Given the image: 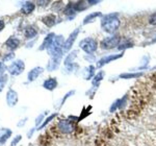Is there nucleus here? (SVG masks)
Listing matches in <instances>:
<instances>
[{
  "label": "nucleus",
  "instance_id": "obj_1",
  "mask_svg": "<svg viewBox=\"0 0 156 146\" xmlns=\"http://www.w3.org/2000/svg\"><path fill=\"white\" fill-rule=\"evenodd\" d=\"M121 22L119 18L115 17V15H108L105 18L102 19L101 21V26L103 31L108 32V34H114L115 31H118Z\"/></svg>",
  "mask_w": 156,
  "mask_h": 146
},
{
  "label": "nucleus",
  "instance_id": "obj_2",
  "mask_svg": "<svg viewBox=\"0 0 156 146\" xmlns=\"http://www.w3.org/2000/svg\"><path fill=\"white\" fill-rule=\"evenodd\" d=\"M79 47L87 53H93L94 51H96L98 43L93 38H85L79 43Z\"/></svg>",
  "mask_w": 156,
  "mask_h": 146
},
{
  "label": "nucleus",
  "instance_id": "obj_3",
  "mask_svg": "<svg viewBox=\"0 0 156 146\" xmlns=\"http://www.w3.org/2000/svg\"><path fill=\"white\" fill-rule=\"evenodd\" d=\"M120 40L121 38L118 35H115V36L110 37V38H106L101 42V48L102 49H112L115 48V46H119L120 44Z\"/></svg>",
  "mask_w": 156,
  "mask_h": 146
},
{
  "label": "nucleus",
  "instance_id": "obj_4",
  "mask_svg": "<svg viewBox=\"0 0 156 146\" xmlns=\"http://www.w3.org/2000/svg\"><path fill=\"white\" fill-rule=\"evenodd\" d=\"M24 69H25V64L23 61H21V60L14 61L9 66V68H7L9 72L11 73L12 75H15V76L21 74V73L24 71Z\"/></svg>",
  "mask_w": 156,
  "mask_h": 146
},
{
  "label": "nucleus",
  "instance_id": "obj_5",
  "mask_svg": "<svg viewBox=\"0 0 156 146\" xmlns=\"http://www.w3.org/2000/svg\"><path fill=\"white\" fill-rule=\"evenodd\" d=\"M57 126H58L59 130L62 134H67V135L71 134V133H73V130H74V124L72 123V121H70L68 119L60 120L58 124H57Z\"/></svg>",
  "mask_w": 156,
  "mask_h": 146
},
{
  "label": "nucleus",
  "instance_id": "obj_6",
  "mask_svg": "<svg viewBox=\"0 0 156 146\" xmlns=\"http://www.w3.org/2000/svg\"><path fill=\"white\" fill-rule=\"evenodd\" d=\"M18 102V94L15 90L9 89L6 93V104L9 107H15Z\"/></svg>",
  "mask_w": 156,
  "mask_h": 146
},
{
  "label": "nucleus",
  "instance_id": "obj_7",
  "mask_svg": "<svg viewBox=\"0 0 156 146\" xmlns=\"http://www.w3.org/2000/svg\"><path fill=\"white\" fill-rule=\"evenodd\" d=\"M78 34H79V29L77 28V29H75V31H73L71 35H70V37L68 38V40L65 42V44H64V50H65V51L70 50V48H71L72 45H73V43H74L75 40H76Z\"/></svg>",
  "mask_w": 156,
  "mask_h": 146
},
{
  "label": "nucleus",
  "instance_id": "obj_8",
  "mask_svg": "<svg viewBox=\"0 0 156 146\" xmlns=\"http://www.w3.org/2000/svg\"><path fill=\"white\" fill-rule=\"evenodd\" d=\"M43 71H44V69H43L42 67H36V68H34V69H31L28 72V75H27L28 82H34V80H36L37 77L40 76V74H42Z\"/></svg>",
  "mask_w": 156,
  "mask_h": 146
},
{
  "label": "nucleus",
  "instance_id": "obj_9",
  "mask_svg": "<svg viewBox=\"0 0 156 146\" xmlns=\"http://www.w3.org/2000/svg\"><path fill=\"white\" fill-rule=\"evenodd\" d=\"M43 87H44L45 89L49 90V91H52V90H54L55 88L57 87V80H56V78H54V77H50V78L46 79L44 82V84H43Z\"/></svg>",
  "mask_w": 156,
  "mask_h": 146
},
{
  "label": "nucleus",
  "instance_id": "obj_10",
  "mask_svg": "<svg viewBox=\"0 0 156 146\" xmlns=\"http://www.w3.org/2000/svg\"><path fill=\"white\" fill-rule=\"evenodd\" d=\"M54 39H55V35L54 34H49L48 36L44 39V41H43V44L42 46L40 47L39 50H44V49H47L50 45L52 44V43L54 42Z\"/></svg>",
  "mask_w": 156,
  "mask_h": 146
},
{
  "label": "nucleus",
  "instance_id": "obj_11",
  "mask_svg": "<svg viewBox=\"0 0 156 146\" xmlns=\"http://www.w3.org/2000/svg\"><path fill=\"white\" fill-rule=\"evenodd\" d=\"M11 136H12L11 130H9V128H2V130H0V144H4Z\"/></svg>",
  "mask_w": 156,
  "mask_h": 146
},
{
  "label": "nucleus",
  "instance_id": "obj_12",
  "mask_svg": "<svg viewBox=\"0 0 156 146\" xmlns=\"http://www.w3.org/2000/svg\"><path fill=\"white\" fill-rule=\"evenodd\" d=\"M121 57H123V53L115 54V55H109V57H104V59H102L101 61H100V62L97 64V66L100 68V67H102L103 65L107 64V63H109V62H112V61H115V60H117V59H120Z\"/></svg>",
  "mask_w": 156,
  "mask_h": 146
},
{
  "label": "nucleus",
  "instance_id": "obj_13",
  "mask_svg": "<svg viewBox=\"0 0 156 146\" xmlns=\"http://www.w3.org/2000/svg\"><path fill=\"white\" fill-rule=\"evenodd\" d=\"M6 46L9 47L11 50H15L16 48H18V46H19V44H20V41L17 38H15V37H11L9 40L6 41Z\"/></svg>",
  "mask_w": 156,
  "mask_h": 146
},
{
  "label": "nucleus",
  "instance_id": "obj_14",
  "mask_svg": "<svg viewBox=\"0 0 156 146\" xmlns=\"http://www.w3.org/2000/svg\"><path fill=\"white\" fill-rule=\"evenodd\" d=\"M34 9V4L30 1H26L21 7V12L25 15H28L30 13H32Z\"/></svg>",
  "mask_w": 156,
  "mask_h": 146
},
{
  "label": "nucleus",
  "instance_id": "obj_15",
  "mask_svg": "<svg viewBox=\"0 0 156 146\" xmlns=\"http://www.w3.org/2000/svg\"><path fill=\"white\" fill-rule=\"evenodd\" d=\"M24 35L27 39H34V38L37 35V31L32 26H27L24 31Z\"/></svg>",
  "mask_w": 156,
  "mask_h": 146
},
{
  "label": "nucleus",
  "instance_id": "obj_16",
  "mask_svg": "<svg viewBox=\"0 0 156 146\" xmlns=\"http://www.w3.org/2000/svg\"><path fill=\"white\" fill-rule=\"evenodd\" d=\"M43 22L45 23V25L46 26H48V27H51V26H53V25L55 24V16H53V15H49V16H46V17H44L42 20Z\"/></svg>",
  "mask_w": 156,
  "mask_h": 146
},
{
  "label": "nucleus",
  "instance_id": "obj_17",
  "mask_svg": "<svg viewBox=\"0 0 156 146\" xmlns=\"http://www.w3.org/2000/svg\"><path fill=\"white\" fill-rule=\"evenodd\" d=\"M87 6H89V4H87L85 1H78L76 3H74V9L76 12L84 11V9H87Z\"/></svg>",
  "mask_w": 156,
  "mask_h": 146
},
{
  "label": "nucleus",
  "instance_id": "obj_18",
  "mask_svg": "<svg viewBox=\"0 0 156 146\" xmlns=\"http://www.w3.org/2000/svg\"><path fill=\"white\" fill-rule=\"evenodd\" d=\"M74 12H75L74 3H73V2H69V3L67 4V6L65 7V9H64L65 15H67V16H73V17H74Z\"/></svg>",
  "mask_w": 156,
  "mask_h": 146
},
{
  "label": "nucleus",
  "instance_id": "obj_19",
  "mask_svg": "<svg viewBox=\"0 0 156 146\" xmlns=\"http://www.w3.org/2000/svg\"><path fill=\"white\" fill-rule=\"evenodd\" d=\"M133 44L131 41L129 40H124L123 42H121L119 44V49L122 50V49H126V48H129V47H132Z\"/></svg>",
  "mask_w": 156,
  "mask_h": 146
},
{
  "label": "nucleus",
  "instance_id": "obj_20",
  "mask_svg": "<svg viewBox=\"0 0 156 146\" xmlns=\"http://www.w3.org/2000/svg\"><path fill=\"white\" fill-rule=\"evenodd\" d=\"M7 80H9V76H7V75H2V76L0 77V93L4 89V86H5V84L7 82Z\"/></svg>",
  "mask_w": 156,
  "mask_h": 146
},
{
  "label": "nucleus",
  "instance_id": "obj_21",
  "mask_svg": "<svg viewBox=\"0 0 156 146\" xmlns=\"http://www.w3.org/2000/svg\"><path fill=\"white\" fill-rule=\"evenodd\" d=\"M100 15H101V13H93V14H90V15H89V16L85 17V20L83 21V23H84V24H87L89 21H90V20H93V19L95 18V17L100 16Z\"/></svg>",
  "mask_w": 156,
  "mask_h": 146
},
{
  "label": "nucleus",
  "instance_id": "obj_22",
  "mask_svg": "<svg viewBox=\"0 0 156 146\" xmlns=\"http://www.w3.org/2000/svg\"><path fill=\"white\" fill-rule=\"evenodd\" d=\"M55 117H56V114H52L51 116H49V117L48 118H47V119L46 120H45V122L44 123H43V124L41 125V126H40L39 128H37V130H42V128H44L45 126H46V125L47 124H48V123L50 122V121H51V120L52 119H53V118H55Z\"/></svg>",
  "mask_w": 156,
  "mask_h": 146
},
{
  "label": "nucleus",
  "instance_id": "obj_23",
  "mask_svg": "<svg viewBox=\"0 0 156 146\" xmlns=\"http://www.w3.org/2000/svg\"><path fill=\"white\" fill-rule=\"evenodd\" d=\"M143 73H135V74H122L121 75V77L122 78H133V77H140L142 76Z\"/></svg>",
  "mask_w": 156,
  "mask_h": 146
},
{
  "label": "nucleus",
  "instance_id": "obj_24",
  "mask_svg": "<svg viewBox=\"0 0 156 146\" xmlns=\"http://www.w3.org/2000/svg\"><path fill=\"white\" fill-rule=\"evenodd\" d=\"M75 57H76V51H74V53H70V55L66 59V61H65V65H69L70 63H72Z\"/></svg>",
  "mask_w": 156,
  "mask_h": 146
},
{
  "label": "nucleus",
  "instance_id": "obj_25",
  "mask_svg": "<svg viewBox=\"0 0 156 146\" xmlns=\"http://www.w3.org/2000/svg\"><path fill=\"white\" fill-rule=\"evenodd\" d=\"M5 70H6L5 64H4L3 62H0V77H1L2 75H4V72H5Z\"/></svg>",
  "mask_w": 156,
  "mask_h": 146
},
{
  "label": "nucleus",
  "instance_id": "obj_26",
  "mask_svg": "<svg viewBox=\"0 0 156 146\" xmlns=\"http://www.w3.org/2000/svg\"><path fill=\"white\" fill-rule=\"evenodd\" d=\"M21 139H22V137L20 135H18V136H16V137H15V139L12 141V144H11V146H16L17 144H18V143L20 142V141H21Z\"/></svg>",
  "mask_w": 156,
  "mask_h": 146
},
{
  "label": "nucleus",
  "instance_id": "obj_27",
  "mask_svg": "<svg viewBox=\"0 0 156 146\" xmlns=\"http://www.w3.org/2000/svg\"><path fill=\"white\" fill-rule=\"evenodd\" d=\"M15 57V53L14 52H9V54H6L5 57H3V62H5V61H12V59Z\"/></svg>",
  "mask_w": 156,
  "mask_h": 146
},
{
  "label": "nucleus",
  "instance_id": "obj_28",
  "mask_svg": "<svg viewBox=\"0 0 156 146\" xmlns=\"http://www.w3.org/2000/svg\"><path fill=\"white\" fill-rule=\"evenodd\" d=\"M149 23L152 24V25H156V13H154V14H152L150 16L149 18Z\"/></svg>",
  "mask_w": 156,
  "mask_h": 146
},
{
  "label": "nucleus",
  "instance_id": "obj_29",
  "mask_svg": "<svg viewBox=\"0 0 156 146\" xmlns=\"http://www.w3.org/2000/svg\"><path fill=\"white\" fill-rule=\"evenodd\" d=\"M103 74H104L103 72H99V74L96 75V78L94 79V82H94V84H96L98 80H101V79H102V77H103Z\"/></svg>",
  "mask_w": 156,
  "mask_h": 146
},
{
  "label": "nucleus",
  "instance_id": "obj_30",
  "mask_svg": "<svg viewBox=\"0 0 156 146\" xmlns=\"http://www.w3.org/2000/svg\"><path fill=\"white\" fill-rule=\"evenodd\" d=\"M43 117H44V115H43V114H41V115L39 116V117L37 118V120H36V125H37H37L40 124V123L42 122V120H43Z\"/></svg>",
  "mask_w": 156,
  "mask_h": 146
},
{
  "label": "nucleus",
  "instance_id": "obj_31",
  "mask_svg": "<svg viewBox=\"0 0 156 146\" xmlns=\"http://www.w3.org/2000/svg\"><path fill=\"white\" fill-rule=\"evenodd\" d=\"M26 121H27V118H25L24 120H21V121H19V123H18V127H22L23 125L26 123Z\"/></svg>",
  "mask_w": 156,
  "mask_h": 146
},
{
  "label": "nucleus",
  "instance_id": "obj_32",
  "mask_svg": "<svg viewBox=\"0 0 156 146\" xmlns=\"http://www.w3.org/2000/svg\"><path fill=\"white\" fill-rule=\"evenodd\" d=\"M4 28V21L3 20H0V31Z\"/></svg>",
  "mask_w": 156,
  "mask_h": 146
},
{
  "label": "nucleus",
  "instance_id": "obj_33",
  "mask_svg": "<svg viewBox=\"0 0 156 146\" xmlns=\"http://www.w3.org/2000/svg\"><path fill=\"white\" fill-rule=\"evenodd\" d=\"M39 2V5L41 4V5H46V4H48L49 1H37Z\"/></svg>",
  "mask_w": 156,
  "mask_h": 146
},
{
  "label": "nucleus",
  "instance_id": "obj_34",
  "mask_svg": "<svg viewBox=\"0 0 156 146\" xmlns=\"http://www.w3.org/2000/svg\"><path fill=\"white\" fill-rule=\"evenodd\" d=\"M34 130H29V132H28V134H27V137H28V138H30V137H31V135H32V133H34Z\"/></svg>",
  "mask_w": 156,
  "mask_h": 146
}]
</instances>
